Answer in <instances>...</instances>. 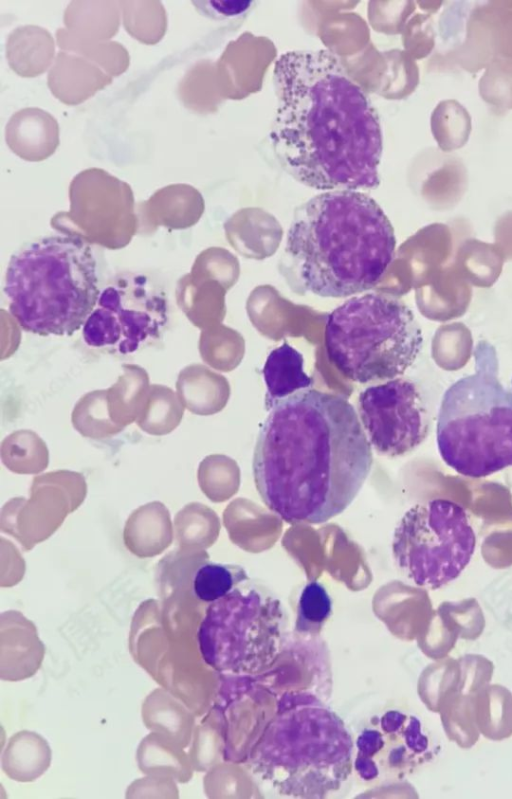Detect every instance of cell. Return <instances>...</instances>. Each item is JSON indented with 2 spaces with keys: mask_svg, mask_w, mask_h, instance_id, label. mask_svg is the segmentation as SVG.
<instances>
[{
  "mask_svg": "<svg viewBox=\"0 0 512 799\" xmlns=\"http://www.w3.org/2000/svg\"><path fill=\"white\" fill-rule=\"evenodd\" d=\"M207 17L223 19L246 14L254 6V1H200L192 2Z\"/></svg>",
  "mask_w": 512,
  "mask_h": 799,
  "instance_id": "26",
  "label": "cell"
},
{
  "mask_svg": "<svg viewBox=\"0 0 512 799\" xmlns=\"http://www.w3.org/2000/svg\"><path fill=\"white\" fill-rule=\"evenodd\" d=\"M123 538L128 550L138 557L162 553L173 539L168 509L158 501L139 507L127 519Z\"/></svg>",
  "mask_w": 512,
  "mask_h": 799,
  "instance_id": "16",
  "label": "cell"
},
{
  "mask_svg": "<svg viewBox=\"0 0 512 799\" xmlns=\"http://www.w3.org/2000/svg\"><path fill=\"white\" fill-rule=\"evenodd\" d=\"M475 372L454 382L438 411L436 442L457 473L483 478L512 466V394L498 379L494 349L475 351Z\"/></svg>",
  "mask_w": 512,
  "mask_h": 799,
  "instance_id": "6",
  "label": "cell"
},
{
  "mask_svg": "<svg viewBox=\"0 0 512 799\" xmlns=\"http://www.w3.org/2000/svg\"><path fill=\"white\" fill-rule=\"evenodd\" d=\"M423 343L411 309L385 293L355 296L327 317L324 331L329 361L357 383L388 381L415 362Z\"/></svg>",
  "mask_w": 512,
  "mask_h": 799,
  "instance_id": "7",
  "label": "cell"
},
{
  "mask_svg": "<svg viewBox=\"0 0 512 799\" xmlns=\"http://www.w3.org/2000/svg\"><path fill=\"white\" fill-rule=\"evenodd\" d=\"M277 107L269 138L280 166L322 191L380 184L382 132L363 89L329 50H295L275 62Z\"/></svg>",
  "mask_w": 512,
  "mask_h": 799,
  "instance_id": "1",
  "label": "cell"
},
{
  "mask_svg": "<svg viewBox=\"0 0 512 799\" xmlns=\"http://www.w3.org/2000/svg\"><path fill=\"white\" fill-rule=\"evenodd\" d=\"M332 599L318 581L307 583L299 596L295 630L299 634H318L332 614Z\"/></svg>",
  "mask_w": 512,
  "mask_h": 799,
  "instance_id": "23",
  "label": "cell"
},
{
  "mask_svg": "<svg viewBox=\"0 0 512 799\" xmlns=\"http://www.w3.org/2000/svg\"><path fill=\"white\" fill-rule=\"evenodd\" d=\"M56 476L58 485L53 484L50 473L35 478L31 488V499L28 501L22 499L23 511L13 499L19 516L13 521L16 522V527L10 534L27 550L49 537L60 526L66 514L73 511L84 498L69 493L67 485H59V472H56Z\"/></svg>",
  "mask_w": 512,
  "mask_h": 799,
  "instance_id": "13",
  "label": "cell"
},
{
  "mask_svg": "<svg viewBox=\"0 0 512 799\" xmlns=\"http://www.w3.org/2000/svg\"><path fill=\"white\" fill-rule=\"evenodd\" d=\"M182 417V409L177 402L161 399L160 404L152 405L141 418L138 426L151 435H165L174 430Z\"/></svg>",
  "mask_w": 512,
  "mask_h": 799,
  "instance_id": "25",
  "label": "cell"
},
{
  "mask_svg": "<svg viewBox=\"0 0 512 799\" xmlns=\"http://www.w3.org/2000/svg\"><path fill=\"white\" fill-rule=\"evenodd\" d=\"M91 245L76 234L30 241L9 259L4 294L26 332L71 336L83 328L100 295Z\"/></svg>",
  "mask_w": 512,
  "mask_h": 799,
  "instance_id": "4",
  "label": "cell"
},
{
  "mask_svg": "<svg viewBox=\"0 0 512 799\" xmlns=\"http://www.w3.org/2000/svg\"><path fill=\"white\" fill-rule=\"evenodd\" d=\"M395 249L393 226L373 198L360 191H326L295 209L284 275L301 293L348 297L379 282Z\"/></svg>",
  "mask_w": 512,
  "mask_h": 799,
  "instance_id": "3",
  "label": "cell"
},
{
  "mask_svg": "<svg viewBox=\"0 0 512 799\" xmlns=\"http://www.w3.org/2000/svg\"><path fill=\"white\" fill-rule=\"evenodd\" d=\"M248 579L246 570L240 565L207 562L194 573L193 593L198 600L213 603Z\"/></svg>",
  "mask_w": 512,
  "mask_h": 799,
  "instance_id": "21",
  "label": "cell"
},
{
  "mask_svg": "<svg viewBox=\"0 0 512 799\" xmlns=\"http://www.w3.org/2000/svg\"><path fill=\"white\" fill-rule=\"evenodd\" d=\"M511 386H512V379H511Z\"/></svg>",
  "mask_w": 512,
  "mask_h": 799,
  "instance_id": "27",
  "label": "cell"
},
{
  "mask_svg": "<svg viewBox=\"0 0 512 799\" xmlns=\"http://www.w3.org/2000/svg\"><path fill=\"white\" fill-rule=\"evenodd\" d=\"M372 447L344 397L308 388L276 402L252 459L265 506L291 524H321L341 514L364 485Z\"/></svg>",
  "mask_w": 512,
  "mask_h": 799,
  "instance_id": "2",
  "label": "cell"
},
{
  "mask_svg": "<svg viewBox=\"0 0 512 799\" xmlns=\"http://www.w3.org/2000/svg\"><path fill=\"white\" fill-rule=\"evenodd\" d=\"M170 305L162 285L148 274H116L100 290L82 328L85 344L126 357L159 342L168 329Z\"/></svg>",
  "mask_w": 512,
  "mask_h": 799,
  "instance_id": "10",
  "label": "cell"
},
{
  "mask_svg": "<svg viewBox=\"0 0 512 799\" xmlns=\"http://www.w3.org/2000/svg\"><path fill=\"white\" fill-rule=\"evenodd\" d=\"M1 459L11 471L35 474L43 471L49 460L48 449L34 432L17 431L7 436L1 445Z\"/></svg>",
  "mask_w": 512,
  "mask_h": 799,
  "instance_id": "20",
  "label": "cell"
},
{
  "mask_svg": "<svg viewBox=\"0 0 512 799\" xmlns=\"http://www.w3.org/2000/svg\"><path fill=\"white\" fill-rule=\"evenodd\" d=\"M476 535L467 511L447 499L409 508L395 527L392 555L399 571L419 587L438 589L469 564Z\"/></svg>",
  "mask_w": 512,
  "mask_h": 799,
  "instance_id": "9",
  "label": "cell"
},
{
  "mask_svg": "<svg viewBox=\"0 0 512 799\" xmlns=\"http://www.w3.org/2000/svg\"><path fill=\"white\" fill-rule=\"evenodd\" d=\"M353 768V738L343 721L312 697L270 722L252 756V769L285 795L322 798L338 791Z\"/></svg>",
  "mask_w": 512,
  "mask_h": 799,
  "instance_id": "5",
  "label": "cell"
},
{
  "mask_svg": "<svg viewBox=\"0 0 512 799\" xmlns=\"http://www.w3.org/2000/svg\"><path fill=\"white\" fill-rule=\"evenodd\" d=\"M285 619L279 598L248 579L208 606L198 632L202 656L219 672L258 673L279 654Z\"/></svg>",
  "mask_w": 512,
  "mask_h": 799,
  "instance_id": "8",
  "label": "cell"
},
{
  "mask_svg": "<svg viewBox=\"0 0 512 799\" xmlns=\"http://www.w3.org/2000/svg\"><path fill=\"white\" fill-rule=\"evenodd\" d=\"M352 738L353 769L365 783L401 780L431 757L420 719L398 708L371 714Z\"/></svg>",
  "mask_w": 512,
  "mask_h": 799,
  "instance_id": "11",
  "label": "cell"
},
{
  "mask_svg": "<svg viewBox=\"0 0 512 799\" xmlns=\"http://www.w3.org/2000/svg\"><path fill=\"white\" fill-rule=\"evenodd\" d=\"M57 42L61 49L79 53L97 66L102 67L109 76H118L129 65V55L124 47L116 42H79L57 31Z\"/></svg>",
  "mask_w": 512,
  "mask_h": 799,
  "instance_id": "24",
  "label": "cell"
},
{
  "mask_svg": "<svg viewBox=\"0 0 512 799\" xmlns=\"http://www.w3.org/2000/svg\"><path fill=\"white\" fill-rule=\"evenodd\" d=\"M127 32L146 44L157 43L166 31V13L160 2H119Z\"/></svg>",
  "mask_w": 512,
  "mask_h": 799,
  "instance_id": "22",
  "label": "cell"
},
{
  "mask_svg": "<svg viewBox=\"0 0 512 799\" xmlns=\"http://www.w3.org/2000/svg\"><path fill=\"white\" fill-rule=\"evenodd\" d=\"M9 149L29 162L49 158L59 146V125L47 111L28 107L15 112L6 124Z\"/></svg>",
  "mask_w": 512,
  "mask_h": 799,
  "instance_id": "14",
  "label": "cell"
},
{
  "mask_svg": "<svg viewBox=\"0 0 512 799\" xmlns=\"http://www.w3.org/2000/svg\"><path fill=\"white\" fill-rule=\"evenodd\" d=\"M112 82V77L80 55L59 52L48 75L53 95L67 105H77Z\"/></svg>",
  "mask_w": 512,
  "mask_h": 799,
  "instance_id": "15",
  "label": "cell"
},
{
  "mask_svg": "<svg viewBox=\"0 0 512 799\" xmlns=\"http://www.w3.org/2000/svg\"><path fill=\"white\" fill-rule=\"evenodd\" d=\"M358 416L372 449L385 457L404 456L419 447L430 430V414L417 384L394 378L365 388Z\"/></svg>",
  "mask_w": 512,
  "mask_h": 799,
  "instance_id": "12",
  "label": "cell"
},
{
  "mask_svg": "<svg viewBox=\"0 0 512 799\" xmlns=\"http://www.w3.org/2000/svg\"><path fill=\"white\" fill-rule=\"evenodd\" d=\"M474 720L481 733L492 740L512 735V694L501 685L486 684L474 696Z\"/></svg>",
  "mask_w": 512,
  "mask_h": 799,
  "instance_id": "19",
  "label": "cell"
},
{
  "mask_svg": "<svg viewBox=\"0 0 512 799\" xmlns=\"http://www.w3.org/2000/svg\"><path fill=\"white\" fill-rule=\"evenodd\" d=\"M55 43L49 31L35 25L14 29L6 43L11 69L22 77H36L52 64Z\"/></svg>",
  "mask_w": 512,
  "mask_h": 799,
  "instance_id": "18",
  "label": "cell"
},
{
  "mask_svg": "<svg viewBox=\"0 0 512 799\" xmlns=\"http://www.w3.org/2000/svg\"><path fill=\"white\" fill-rule=\"evenodd\" d=\"M303 366L302 354L286 342L269 353L262 370L266 410L297 391L311 388L313 379L305 373Z\"/></svg>",
  "mask_w": 512,
  "mask_h": 799,
  "instance_id": "17",
  "label": "cell"
}]
</instances>
